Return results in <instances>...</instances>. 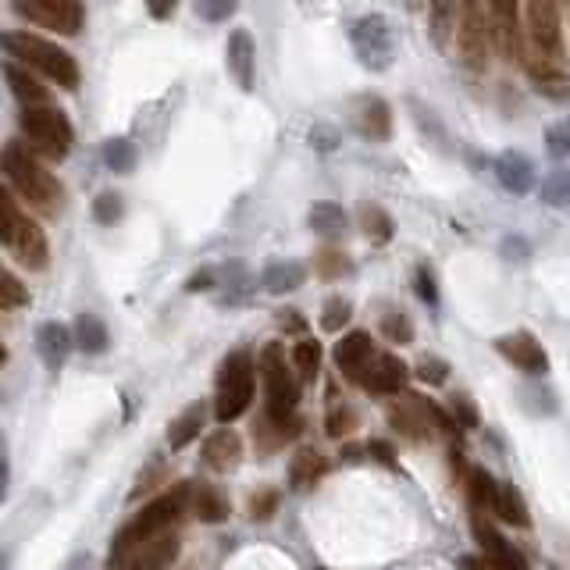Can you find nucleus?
Instances as JSON below:
<instances>
[{
	"label": "nucleus",
	"mask_w": 570,
	"mask_h": 570,
	"mask_svg": "<svg viewBox=\"0 0 570 570\" xmlns=\"http://www.w3.org/2000/svg\"><path fill=\"white\" fill-rule=\"evenodd\" d=\"M407 364L399 357H392V353H378L375 360H371V367L364 371V378H360V385H364L371 396H396V392L407 389Z\"/></svg>",
	"instance_id": "nucleus-17"
},
{
	"label": "nucleus",
	"mask_w": 570,
	"mask_h": 570,
	"mask_svg": "<svg viewBox=\"0 0 570 570\" xmlns=\"http://www.w3.org/2000/svg\"><path fill=\"white\" fill-rule=\"evenodd\" d=\"M471 528H474V542H478V549L485 553V560L492 563V570H531L521 549H513L481 513L471 517Z\"/></svg>",
	"instance_id": "nucleus-13"
},
{
	"label": "nucleus",
	"mask_w": 570,
	"mask_h": 570,
	"mask_svg": "<svg viewBox=\"0 0 570 570\" xmlns=\"http://www.w3.org/2000/svg\"><path fill=\"white\" fill-rule=\"evenodd\" d=\"M0 243L8 246V253L22 264V268H29V271L47 268V261H50L47 236H43V228L36 225L29 214L18 211L11 189H0Z\"/></svg>",
	"instance_id": "nucleus-4"
},
{
	"label": "nucleus",
	"mask_w": 570,
	"mask_h": 570,
	"mask_svg": "<svg viewBox=\"0 0 570 570\" xmlns=\"http://www.w3.org/2000/svg\"><path fill=\"white\" fill-rule=\"evenodd\" d=\"M4 179H8V189L22 204L47 214V218H54L61 211V204H65L61 182L50 175L47 164L40 161V154L33 147H22L18 139H11L8 147H4Z\"/></svg>",
	"instance_id": "nucleus-1"
},
{
	"label": "nucleus",
	"mask_w": 570,
	"mask_h": 570,
	"mask_svg": "<svg viewBox=\"0 0 570 570\" xmlns=\"http://www.w3.org/2000/svg\"><path fill=\"white\" fill-rule=\"evenodd\" d=\"M175 8H179V0H147L150 18H157V22H168V18H175Z\"/></svg>",
	"instance_id": "nucleus-50"
},
{
	"label": "nucleus",
	"mask_w": 570,
	"mask_h": 570,
	"mask_svg": "<svg viewBox=\"0 0 570 570\" xmlns=\"http://www.w3.org/2000/svg\"><path fill=\"white\" fill-rule=\"evenodd\" d=\"M22 303H29L25 285L11 271H0V310H18Z\"/></svg>",
	"instance_id": "nucleus-40"
},
{
	"label": "nucleus",
	"mask_w": 570,
	"mask_h": 570,
	"mask_svg": "<svg viewBox=\"0 0 570 570\" xmlns=\"http://www.w3.org/2000/svg\"><path fill=\"white\" fill-rule=\"evenodd\" d=\"M538 196H542L549 207H560V211H567V207H570V168L553 171V175L542 182Z\"/></svg>",
	"instance_id": "nucleus-37"
},
{
	"label": "nucleus",
	"mask_w": 570,
	"mask_h": 570,
	"mask_svg": "<svg viewBox=\"0 0 570 570\" xmlns=\"http://www.w3.org/2000/svg\"><path fill=\"white\" fill-rule=\"evenodd\" d=\"M524 68H528V79L538 93H546V97H553V100H560L570 93V79L563 75V68L556 65V61H549V57H538V54L528 57Z\"/></svg>",
	"instance_id": "nucleus-25"
},
{
	"label": "nucleus",
	"mask_w": 570,
	"mask_h": 570,
	"mask_svg": "<svg viewBox=\"0 0 570 570\" xmlns=\"http://www.w3.org/2000/svg\"><path fill=\"white\" fill-rule=\"evenodd\" d=\"M253 403V357L246 350L228 353L218 371V392H214V417L232 424L250 410Z\"/></svg>",
	"instance_id": "nucleus-6"
},
{
	"label": "nucleus",
	"mask_w": 570,
	"mask_h": 570,
	"mask_svg": "<svg viewBox=\"0 0 570 570\" xmlns=\"http://www.w3.org/2000/svg\"><path fill=\"white\" fill-rule=\"evenodd\" d=\"M303 432V421L296 414H271L264 407V414L253 421V442L261 446V453H275L285 442H293Z\"/></svg>",
	"instance_id": "nucleus-20"
},
{
	"label": "nucleus",
	"mask_w": 570,
	"mask_h": 570,
	"mask_svg": "<svg viewBox=\"0 0 570 570\" xmlns=\"http://www.w3.org/2000/svg\"><path fill=\"white\" fill-rule=\"evenodd\" d=\"M122 196L118 193H100L97 200H93V218L100 221V225H118L122 221Z\"/></svg>",
	"instance_id": "nucleus-43"
},
{
	"label": "nucleus",
	"mask_w": 570,
	"mask_h": 570,
	"mask_svg": "<svg viewBox=\"0 0 570 570\" xmlns=\"http://www.w3.org/2000/svg\"><path fill=\"white\" fill-rule=\"evenodd\" d=\"M204 421H207V407H204V403H189V407L168 424V446L171 449H186L189 442L200 435Z\"/></svg>",
	"instance_id": "nucleus-28"
},
{
	"label": "nucleus",
	"mask_w": 570,
	"mask_h": 570,
	"mask_svg": "<svg viewBox=\"0 0 570 570\" xmlns=\"http://www.w3.org/2000/svg\"><path fill=\"white\" fill-rule=\"evenodd\" d=\"M314 268H318L321 278L332 282V278H342L346 271H350V257H346L342 250H335V246H325V250L314 257Z\"/></svg>",
	"instance_id": "nucleus-39"
},
{
	"label": "nucleus",
	"mask_w": 570,
	"mask_h": 570,
	"mask_svg": "<svg viewBox=\"0 0 570 570\" xmlns=\"http://www.w3.org/2000/svg\"><path fill=\"white\" fill-rule=\"evenodd\" d=\"M546 143H549V154L553 157H570V118L546 132Z\"/></svg>",
	"instance_id": "nucleus-48"
},
{
	"label": "nucleus",
	"mask_w": 570,
	"mask_h": 570,
	"mask_svg": "<svg viewBox=\"0 0 570 570\" xmlns=\"http://www.w3.org/2000/svg\"><path fill=\"white\" fill-rule=\"evenodd\" d=\"M453 417H460V424H464V428H474V424H478V410H474L464 396L453 399Z\"/></svg>",
	"instance_id": "nucleus-51"
},
{
	"label": "nucleus",
	"mask_w": 570,
	"mask_h": 570,
	"mask_svg": "<svg viewBox=\"0 0 570 570\" xmlns=\"http://www.w3.org/2000/svg\"><path fill=\"white\" fill-rule=\"evenodd\" d=\"M353 122H357L360 136L371 139V143H385V139L392 136V111L389 104L378 97H367L364 104L357 107V114H353Z\"/></svg>",
	"instance_id": "nucleus-24"
},
{
	"label": "nucleus",
	"mask_w": 570,
	"mask_h": 570,
	"mask_svg": "<svg viewBox=\"0 0 570 570\" xmlns=\"http://www.w3.org/2000/svg\"><path fill=\"white\" fill-rule=\"evenodd\" d=\"M417 296H421L424 303H439V289H435V278L428 268H417Z\"/></svg>",
	"instance_id": "nucleus-49"
},
{
	"label": "nucleus",
	"mask_w": 570,
	"mask_h": 570,
	"mask_svg": "<svg viewBox=\"0 0 570 570\" xmlns=\"http://www.w3.org/2000/svg\"><path fill=\"white\" fill-rule=\"evenodd\" d=\"M353 318V307L350 300H342V296H332V300L325 303V310H321V328L325 332H339L346 321Z\"/></svg>",
	"instance_id": "nucleus-41"
},
{
	"label": "nucleus",
	"mask_w": 570,
	"mask_h": 570,
	"mask_svg": "<svg viewBox=\"0 0 570 570\" xmlns=\"http://www.w3.org/2000/svg\"><path fill=\"white\" fill-rule=\"evenodd\" d=\"M261 378H264V407L271 414H296V403H300V378L285 360V350L278 342H268L261 350Z\"/></svg>",
	"instance_id": "nucleus-9"
},
{
	"label": "nucleus",
	"mask_w": 570,
	"mask_h": 570,
	"mask_svg": "<svg viewBox=\"0 0 570 570\" xmlns=\"http://www.w3.org/2000/svg\"><path fill=\"white\" fill-rule=\"evenodd\" d=\"M456 47L467 68L481 72L489 65V47H492V8L489 0H460V33H456Z\"/></svg>",
	"instance_id": "nucleus-10"
},
{
	"label": "nucleus",
	"mask_w": 570,
	"mask_h": 570,
	"mask_svg": "<svg viewBox=\"0 0 570 570\" xmlns=\"http://www.w3.org/2000/svg\"><path fill=\"white\" fill-rule=\"evenodd\" d=\"M136 147H132V139H107L104 143V164L118 175L136 168Z\"/></svg>",
	"instance_id": "nucleus-38"
},
{
	"label": "nucleus",
	"mask_w": 570,
	"mask_h": 570,
	"mask_svg": "<svg viewBox=\"0 0 570 570\" xmlns=\"http://www.w3.org/2000/svg\"><path fill=\"white\" fill-rule=\"evenodd\" d=\"M375 357H378L375 342H371V335H367V332H350V335H342V339L335 342V367H339L350 382H360Z\"/></svg>",
	"instance_id": "nucleus-19"
},
{
	"label": "nucleus",
	"mask_w": 570,
	"mask_h": 570,
	"mask_svg": "<svg viewBox=\"0 0 570 570\" xmlns=\"http://www.w3.org/2000/svg\"><path fill=\"white\" fill-rule=\"evenodd\" d=\"M278 321H282V328H289V332H303V318L300 314H293V310H289V314H278Z\"/></svg>",
	"instance_id": "nucleus-54"
},
{
	"label": "nucleus",
	"mask_w": 570,
	"mask_h": 570,
	"mask_svg": "<svg viewBox=\"0 0 570 570\" xmlns=\"http://www.w3.org/2000/svg\"><path fill=\"white\" fill-rule=\"evenodd\" d=\"M4 50H8L11 61L29 65L36 75L57 82L61 90H75V86H79V65H75V57L68 54L65 47L43 40V36H29V33L11 29V33H4Z\"/></svg>",
	"instance_id": "nucleus-3"
},
{
	"label": "nucleus",
	"mask_w": 570,
	"mask_h": 570,
	"mask_svg": "<svg viewBox=\"0 0 570 570\" xmlns=\"http://www.w3.org/2000/svg\"><path fill=\"white\" fill-rule=\"evenodd\" d=\"M449 375V367L442 364L439 357H421V364H417V378H421L424 385H442Z\"/></svg>",
	"instance_id": "nucleus-47"
},
{
	"label": "nucleus",
	"mask_w": 570,
	"mask_h": 570,
	"mask_svg": "<svg viewBox=\"0 0 570 570\" xmlns=\"http://www.w3.org/2000/svg\"><path fill=\"white\" fill-rule=\"evenodd\" d=\"M350 47L367 72H389L399 54L396 29H392L389 18L378 15V11L360 15L357 22L350 25Z\"/></svg>",
	"instance_id": "nucleus-7"
},
{
	"label": "nucleus",
	"mask_w": 570,
	"mask_h": 570,
	"mask_svg": "<svg viewBox=\"0 0 570 570\" xmlns=\"http://www.w3.org/2000/svg\"><path fill=\"white\" fill-rule=\"evenodd\" d=\"M496 179L506 193L524 196L531 186H535V164H531L521 150H506V154H499V161H496Z\"/></svg>",
	"instance_id": "nucleus-22"
},
{
	"label": "nucleus",
	"mask_w": 570,
	"mask_h": 570,
	"mask_svg": "<svg viewBox=\"0 0 570 570\" xmlns=\"http://www.w3.org/2000/svg\"><path fill=\"white\" fill-rule=\"evenodd\" d=\"M193 513L200 521L218 524L228 517V499L221 496V489H214V485H200V489H193Z\"/></svg>",
	"instance_id": "nucleus-33"
},
{
	"label": "nucleus",
	"mask_w": 570,
	"mask_h": 570,
	"mask_svg": "<svg viewBox=\"0 0 570 570\" xmlns=\"http://www.w3.org/2000/svg\"><path fill=\"white\" fill-rule=\"evenodd\" d=\"M264 289H268L271 296H285V293H296L303 282H307V268H303L300 261H275L264 268L261 275Z\"/></svg>",
	"instance_id": "nucleus-27"
},
{
	"label": "nucleus",
	"mask_w": 570,
	"mask_h": 570,
	"mask_svg": "<svg viewBox=\"0 0 570 570\" xmlns=\"http://www.w3.org/2000/svg\"><path fill=\"white\" fill-rule=\"evenodd\" d=\"M382 332L389 342H399V346H407L410 339H414V325H410L407 314H399V310H389L382 318Z\"/></svg>",
	"instance_id": "nucleus-42"
},
{
	"label": "nucleus",
	"mask_w": 570,
	"mask_h": 570,
	"mask_svg": "<svg viewBox=\"0 0 570 570\" xmlns=\"http://www.w3.org/2000/svg\"><path fill=\"white\" fill-rule=\"evenodd\" d=\"M524 22H528V40L538 57L560 61L563 54V29L556 0H524Z\"/></svg>",
	"instance_id": "nucleus-12"
},
{
	"label": "nucleus",
	"mask_w": 570,
	"mask_h": 570,
	"mask_svg": "<svg viewBox=\"0 0 570 570\" xmlns=\"http://www.w3.org/2000/svg\"><path fill=\"white\" fill-rule=\"evenodd\" d=\"M293 367L296 375H300V382H314L321 371V346L314 339H300L293 350Z\"/></svg>",
	"instance_id": "nucleus-36"
},
{
	"label": "nucleus",
	"mask_w": 570,
	"mask_h": 570,
	"mask_svg": "<svg viewBox=\"0 0 570 570\" xmlns=\"http://www.w3.org/2000/svg\"><path fill=\"white\" fill-rule=\"evenodd\" d=\"M275 510H278V492L275 489L253 492V499H250V517H253V521H268Z\"/></svg>",
	"instance_id": "nucleus-46"
},
{
	"label": "nucleus",
	"mask_w": 570,
	"mask_h": 570,
	"mask_svg": "<svg viewBox=\"0 0 570 570\" xmlns=\"http://www.w3.org/2000/svg\"><path fill=\"white\" fill-rule=\"evenodd\" d=\"M360 228H364V236L375 246H385L392 239V218L378 204L360 207Z\"/></svg>",
	"instance_id": "nucleus-34"
},
{
	"label": "nucleus",
	"mask_w": 570,
	"mask_h": 570,
	"mask_svg": "<svg viewBox=\"0 0 570 570\" xmlns=\"http://www.w3.org/2000/svg\"><path fill=\"white\" fill-rule=\"evenodd\" d=\"M496 513H499V521L513 524V528H531V513H528V503H524L521 489H513V485H499Z\"/></svg>",
	"instance_id": "nucleus-32"
},
{
	"label": "nucleus",
	"mask_w": 570,
	"mask_h": 570,
	"mask_svg": "<svg viewBox=\"0 0 570 570\" xmlns=\"http://www.w3.org/2000/svg\"><path fill=\"white\" fill-rule=\"evenodd\" d=\"M214 278H211V271H200V275L193 278V282H189V289H207V285H211Z\"/></svg>",
	"instance_id": "nucleus-55"
},
{
	"label": "nucleus",
	"mask_w": 570,
	"mask_h": 570,
	"mask_svg": "<svg viewBox=\"0 0 570 570\" xmlns=\"http://www.w3.org/2000/svg\"><path fill=\"white\" fill-rule=\"evenodd\" d=\"M310 228L318 232V236L325 239H339L346 236V225H350V218H346V211H342L339 204H332V200H318V204L310 207Z\"/></svg>",
	"instance_id": "nucleus-29"
},
{
	"label": "nucleus",
	"mask_w": 570,
	"mask_h": 570,
	"mask_svg": "<svg viewBox=\"0 0 570 570\" xmlns=\"http://www.w3.org/2000/svg\"><path fill=\"white\" fill-rule=\"evenodd\" d=\"M310 143H314V147H318L321 154H328V150L335 147V132H332V129H321V125H318V129L310 132Z\"/></svg>",
	"instance_id": "nucleus-52"
},
{
	"label": "nucleus",
	"mask_w": 570,
	"mask_h": 570,
	"mask_svg": "<svg viewBox=\"0 0 570 570\" xmlns=\"http://www.w3.org/2000/svg\"><path fill=\"white\" fill-rule=\"evenodd\" d=\"M367 456H375L382 464H392V449L385 442H367Z\"/></svg>",
	"instance_id": "nucleus-53"
},
{
	"label": "nucleus",
	"mask_w": 570,
	"mask_h": 570,
	"mask_svg": "<svg viewBox=\"0 0 570 570\" xmlns=\"http://www.w3.org/2000/svg\"><path fill=\"white\" fill-rule=\"evenodd\" d=\"M389 424L399 435L421 442L432 439L435 432H449L456 435V421L446 410L428 396H417V392H399V399L389 407Z\"/></svg>",
	"instance_id": "nucleus-8"
},
{
	"label": "nucleus",
	"mask_w": 570,
	"mask_h": 570,
	"mask_svg": "<svg viewBox=\"0 0 570 570\" xmlns=\"http://www.w3.org/2000/svg\"><path fill=\"white\" fill-rule=\"evenodd\" d=\"M325 456L314 453V449H296L293 464H289V481H293V489H310V485H318L325 478Z\"/></svg>",
	"instance_id": "nucleus-30"
},
{
	"label": "nucleus",
	"mask_w": 570,
	"mask_h": 570,
	"mask_svg": "<svg viewBox=\"0 0 570 570\" xmlns=\"http://www.w3.org/2000/svg\"><path fill=\"white\" fill-rule=\"evenodd\" d=\"M75 342H79L86 353H104L107 350V325L93 314H82L75 321Z\"/></svg>",
	"instance_id": "nucleus-35"
},
{
	"label": "nucleus",
	"mask_w": 570,
	"mask_h": 570,
	"mask_svg": "<svg viewBox=\"0 0 570 570\" xmlns=\"http://www.w3.org/2000/svg\"><path fill=\"white\" fill-rule=\"evenodd\" d=\"M4 82H8V90L15 93V100L22 107L47 104V86H43V75H36L33 68L22 65V61H8V65H4Z\"/></svg>",
	"instance_id": "nucleus-23"
},
{
	"label": "nucleus",
	"mask_w": 570,
	"mask_h": 570,
	"mask_svg": "<svg viewBox=\"0 0 570 570\" xmlns=\"http://www.w3.org/2000/svg\"><path fill=\"white\" fill-rule=\"evenodd\" d=\"M8 4L18 18L57 36H79L86 25L82 0H8Z\"/></svg>",
	"instance_id": "nucleus-11"
},
{
	"label": "nucleus",
	"mask_w": 570,
	"mask_h": 570,
	"mask_svg": "<svg viewBox=\"0 0 570 570\" xmlns=\"http://www.w3.org/2000/svg\"><path fill=\"white\" fill-rule=\"evenodd\" d=\"M179 556V542L171 535L154 538V542H143L136 549H125V553L111 556V570H168Z\"/></svg>",
	"instance_id": "nucleus-15"
},
{
	"label": "nucleus",
	"mask_w": 570,
	"mask_h": 570,
	"mask_svg": "<svg viewBox=\"0 0 570 570\" xmlns=\"http://www.w3.org/2000/svg\"><path fill=\"white\" fill-rule=\"evenodd\" d=\"M492 8V43L503 57H524L521 40V0H489Z\"/></svg>",
	"instance_id": "nucleus-14"
},
{
	"label": "nucleus",
	"mask_w": 570,
	"mask_h": 570,
	"mask_svg": "<svg viewBox=\"0 0 570 570\" xmlns=\"http://www.w3.org/2000/svg\"><path fill=\"white\" fill-rule=\"evenodd\" d=\"M36 350H40L43 364H47L50 371H57V367L68 360V353H72V332H68L61 321H47V325H40V332H36Z\"/></svg>",
	"instance_id": "nucleus-26"
},
{
	"label": "nucleus",
	"mask_w": 570,
	"mask_h": 570,
	"mask_svg": "<svg viewBox=\"0 0 570 570\" xmlns=\"http://www.w3.org/2000/svg\"><path fill=\"white\" fill-rule=\"evenodd\" d=\"M239 460H243V439H239L232 428H218L214 435H207L204 442V464L211 467V471H221L228 474L232 467H239Z\"/></svg>",
	"instance_id": "nucleus-21"
},
{
	"label": "nucleus",
	"mask_w": 570,
	"mask_h": 570,
	"mask_svg": "<svg viewBox=\"0 0 570 570\" xmlns=\"http://www.w3.org/2000/svg\"><path fill=\"white\" fill-rule=\"evenodd\" d=\"M467 481V496L478 510H496V499H499V481L492 478L485 467H467L464 471Z\"/></svg>",
	"instance_id": "nucleus-31"
},
{
	"label": "nucleus",
	"mask_w": 570,
	"mask_h": 570,
	"mask_svg": "<svg viewBox=\"0 0 570 570\" xmlns=\"http://www.w3.org/2000/svg\"><path fill=\"white\" fill-rule=\"evenodd\" d=\"M189 506H193V489H189V485H171V489H164L161 496L150 499V503L118 531V538L111 542V556L143 546V542H154V538L171 535V528L182 521V513H186Z\"/></svg>",
	"instance_id": "nucleus-2"
},
{
	"label": "nucleus",
	"mask_w": 570,
	"mask_h": 570,
	"mask_svg": "<svg viewBox=\"0 0 570 570\" xmlns=\"http://www.w3.org/2000/svg\"><path fill=\"white\" fill-rule=\"evenodd\" d=\"M496 350L503 353L513 367L528 371V375H546L549 371V357H546V350H542V342L528 332L503 335V339H496Z\"/></svg>",
	"instance_id": "nucleus-16"
},
{
	"label": "nucleus",
	"mask_w": 570,
	"mask_h": 570,
	"mask_svg": "<svg viewBox=\"0 0 570 570\" xmlns=\"http://www.w3.org/2000/svg\"><path fill=\"white\" fill-rule=\"evenodd\" d=\"M239 8V0H196V11L207 18V22H225L232 18Z\"/></svg>",
	"instance_id": "nucleus-45"
},
{
	"label": "nucleus",
	"mask_w": 570,
	"mask_h": 570,
	"mask_svg": "<svg viewBox=\"0 0 570 570\" xmlns=\"http://www.w3.org/2000/svg\"><path fill=\"white\" fill-rule=\"evenodd\" d=\"M353 428H357V414H353L350 407H335L325 421V432L332 435V439H346Z\"/></svg>",
	"instance_id": "nucleus-44"
},
{
	"label": "nucleus",
	"mask_w": 570,
	"mask_h": 570,
	"mask_svg": "<svg viewBox=\"0 0 570 570\" xmlns=\"http://www.w3.org/2000/svg\"><path fill=\"white\" fill-rule=\"evenodd\" d=\"M225 65H228V75L236 79L239 90L250 93L253 82H257V47H253L250 29H236V33L228 36Z\"/></svg>",
	"instance_id": "nucleus-18"
},
{
	"label": "nucleus",
	"mask_w": 570,
	"mask_h": 570,
	"mask_svg": "<svg viewBox=\"0 0 570 570\" xmlns=\"http://www.w3.org/2000/svg\"><path fill=\"white\" fill-rule=\"evenodd\" d=\"M18 129L29 139V147L47 161H65L72 150V125H68L65 111H57L50 104L22 107L18 114Z\"/></svg>",
	"instance_id": "nucleus-5"
}]
</instances>
